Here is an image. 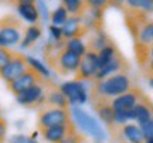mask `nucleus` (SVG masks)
Returning a JSON list of instances; mask_svg holds the SVG:
<instances>
[{
  "mask_svg": "<svg viewBox=\"0 0 153 143\" xmlns=\"http://www.w3.org/2000/svg\"><path fill=\"white\" fill-rule=\"evenodd\" d=\"M143 143H153V138H149V139H145Z\"/></svg>",
  "mask_w": 153,
  "mask_h": 143,
  "instance_id": "nucleus-39",
  "label": "nucleus"
},
{
  "mask_svg": "<svg viewBox=\"0 0 153 143\" xmlns=\"http://www.w3.org/2000/svg\"><path fill=\"white\" fill-rule=\"evenodd\" d=\"M85 9H97V10H105L108 4H111L109 0H84Z\"/></svg>",
  "mask_w": 153,
  "mask_h": 143,
  "instance_id": "nucleus-27",
  "label": "nucleus"
},
{
  "mask_svg": "<svg viewBox=\"0 0 153 143\" xmlns=\"http://www.w3.org/2000/svg\"><path fill=\"white\" fill-rule=\"evenodd\" d=\"M6 135H7V122L1 116L0 118V143L6 142Z\"/></svg>",
  "mask_w": 153,
  "mask_h": 143,
  "instance_id": "nucleus-30",
  "label": "nucleus"
},
{
  "mask_svg": "<svg viewBox=\"0 0 153 143\" xmlns=\"http://www.w3.org/2000/svg\"><path fill=\"white\" fill-rule=\"evenodd\" d=\"M60 91L65 95L68 102L72 105H76V104L82 105L88 101L87 88H85L84 82L78 81V79H72V81H67V82L61 84Z\"/></svg>",
  "mask_w": 153,
  "mask_h": 143,
  "instance_id": "nucleus-8",
  "label": "nucleus"
},
{
  "mask_svg": "<svg viewBox=\"0 0 153 143\" xmlns=\"http://www.w3.org/2000/svg\"><path fill=\"white\" fill-rule=\"evenodd\" d=\"M143 72H145L146 78H152L153 77V60L150 61L149 64H146V65L143 67Z\"/></svg>",
  "mask_w": 153,
  "mask_h": 143,
  "instance_id": "nucleus-33",
  "label": "nucleus"
},
{
  "mask_svg": "<svg viewBox=\"0 0 153 143\" xmlns=\"http://www.w3.org/2000/svg\"><path fill=\"white\" fill-rule=\"evenodd\" d=\"M65 50L71 51L74 54L79 55V57H84V54L88 51L87 44L82 41V39H70L65 40V44H64Z\"/></svg>",
  "mask_w": 153,
  "mask_h": 143,
  "instance_id": "nucleus-22",
  "label": "nucleus"
},
{
  "mask_svg": "<svg viewBox=\"0 0 153 143\" xmlns=\"http://www.w3.org/2000/svg\"><path fill=\"white\" fill-rule=\"evenodd\" d=\"M27 70H28V64H27V60H26V55L16 53L14 57H13V60L0 71V78L7 85V84L13 82L14 79H17L20 75H23Z\"/></svg>",
  "mask_w": 153,
  "mask_h": 143,
  "instance_id": "nucleus-7",
  "label": "nucleus"
},
{
  "mask_svg": "<svg viewBox=\"0 0 153 143\" xmlns=\"http://www.w3.org/2000/svg\"><path fill=\"white\" fill-rule=\"evenodd\" d=\"M111 3H122V1H123V0H109Z\"/></svg>",
  "mask_w": 153,
  "mask_h": 143,
  "instance_id": "nucleus-40",
  "label": "nucleus"
},
{
  "mask_svg": "<svg viewBox=\"0 0 153 143\" xmlns=\"http://www.w3.org/2000/svg\"><path fill=\"white\" fill-rule=\"evenodd\" d=\"M71 116H72V122L76 123L85 133L91 135L92 138H95L99 142L105 140V138H106L105 130L102 129V126L99 125L98 121L94 116L88 115L85 110H82L81 108H76V106L71 110Z\"/></svg>",
  "mask_w": 153,
  "mask_h": 143,
  "instance_id": "nucleus-4",
  "label": "nucleus"
},
{
  "mask_svg": "<svg viewBox=\"0 0 153 143\" xmlns=\"http://www.w3.org/2000/svg\"><path fill=\"white\" fill-rule=\"evenodd\" d=\"M108 44H109V41H108L106 34H105L104 31H101V30H97V33H95V36L91 39L89 44L87 45V48H88V51L98 53V51H101L105 45H108Z\"/></svg>",
  "mask_w": 153,
  "mask_h": 143,
  "instance_id": "nucleus-21",
  "label": "nucleus"
},
{
  "mask_svg": "<svg viewBox=\"0 0 153 143\" xmlns=\"http://www.w3.org/2000/svg\"><path fill=\"white\" fill-rule=\"evenodd\" d=\"M37 0H13L11 6H20V4H36Z\"/></svg>",
  "mask_w": 153,
  "mask_h": 143,
  "instance_id": "nucleus-34",
  "label": "nucleus"
},
{
  "mask_svg": "<svg viewBox=\"0 0 153 143\" xmlns=\"http://www.w3.org/2000/svg\"><path fill=\"white\" fill-rule=\"evenodd\" d=\"M118 55H119V53H118V50H116V47L114 44L105 45L101 51H98V70L104 68L105 65H108L111 61H114Z\"/></svg>",
  "mask_w": 153,
  "mask_h": 143,
  "instance_id": "nucleus-18",
  "label": "nucleus"
},
{
  "mask_svg": "<svg viewBox=\"0 0 153 143\" xmlns=\"http://www.w3.org/2000/svg\"><path fill=\"white\" fill-rule=\"evenodd\" d=\"M148 84H149V87H150V88H153V77L148 78Z\"/></svg>",
  "mask_w": 153,
  "mask_h": 143,
  "instance_id": "nucleus-38",
  "label": "nucleus"
},
{
  "mask_svg": "<svg viewBox=\"0 0 153 143\" xmlns=\"http://www.w3.org/2000/svg\"><path fill=\"white\" fill-rule=\"evenodd\" d=\"M23 23L14 14L0 19V47H11L22 41Z\"/></svg>",
  "mask_w": 153,
  "mask_h": 143,
  "instance_id": "nucleus-2",
  "label": "nucleus"
},
{
  "mask_svg": "<svg viewBox=\"0 0 153 143\" xmlns=\"http://www.w3.org/2000/svg\"><path fill=\"white\" fill-rule=\"evenodd\" d=\"M71 123H70V125H71ZM70 125H65V126L47 127V129H43V130H40V132H41L43 138L45 139L48 143H60L62 139L65 138L67 133H68V127H70Z\"/></svg>",
  "mask_w": 153,
  "mask_h": 143,
  "instance_id": "nucleus-16",
  "label": "nucleus"
},
{
  "mask_svg": "<svg viewBox=\"0 0 153 143\" xmlns=\"http://www.w3.org/2000/svg\"><path fill=\"white\" fill-rule=\"evenodd\" d=\"M115 129H118L119 133H122V138L125 139L128 143H143L145 138L142 135V130L137 125L133 123H126L123 126H115Z\"/></svg>",
  "mask_w": 153,
  "mask_h": 143,
  "instance_id": "nucleus-15",
  "label": "nucleus"
},
{
  "mask_svg": "<svg viewBox=\"0 0 153 143\" xmlns=\"http://www.w3.org/2000/svg\"><path fill=\"white\" fill-rule=\"evenodd\" d=\"M41 33H43V30H41V27H40L38 24H31V26H28V27L26 28V31H24V37H23L22 44L20 45H22L23 48L30 47V45L34 44V43L41 37Z\"/></svg>",
  "mask_w": 153,
  "mask_h": 143,
  "instance_id": "nucleus-19",
  "label": "nucleus"
},
{
  "mask_svg": "<svg viewBox=\"0 0 153 143\" xmlns=\"http://www.w3.org/2000/svg\"><path fill=\"white\" fill-rule=\"evenodd\" d=\"M50 36H51V39H53V41H62V30H61V27H58V26H50Z\"/></svg>",
  "mask_w": 153,
  "mask_h": 143,
  "instance_id": "nucleus-29",
  "label": "nucleus"
},
{
  "mask_svg": "<svg viewBox=\"0 0 153 143\" xmlns=\"http://www.w3.org/2000/svg\"><path fill=\"white\" fill-rule=\"evenodd\" d=\"M16 9L23 20H26L30 24H36L40 19V10L36 4H20L16 6Z\"/></svg>",
  "mask_w": 153,
  "mask_h": 143,
  "instance_id": "nucleus-17",
  "label": "nucleus"
},
{
  "mask_svg": "<svg viewBox=\"0 0 153 143\" xmlns=\"http://www.w3.org/2000/svg\"><path fill=\"white\" fill-rule=\"evenodd\" d=\"M62 6L65 7L68 14L76 17H82L85 14V3L84 0H62Z\"/></svg>",
  "mask_w": 153,
  "mask_h": 143,
  "instance_id": "nucleus-20",
  "label": "nucleus"
},
{
  "mask_svg": "<svg viewBox=\"0 0 153 143\" xmlns=\"http://www.w3.org/2000/svg\"><path fill=\"white\" fill-rule=\"evenodd\" d=\"M72 122L71 112L68 109L60 108H41L37 115V127L38 130H43L53 126H65Z\"/></svg>",
  "mask_w": 153,
  "mask_h": 143,
  "instance_id": "nucleus-3",
  "label": "nucleus"
},
{
  "mask_svg": "<svg viewBox=\"0 0 153 143\" xmlns=\"http://www.w3.org/2000/svg\"><path fill=\"white\" fill-rule=\"evenodd\" d=\"M62 30V39H82L88 31V26L84 23L82 17L70 16L68 20L64 23V26L61 27Z\"/></svg>",
  "mask_w": 153,
  "mask_h": 143,
  "instance_id": "nucleus-11",
  "label": "nucleus"
},
{
  "mask_svg": "<svg viewBox=\"0 0 153 143\" xmlns=\"http://www.w3.org/2000/svg\"><path fill=\"white\" fill-rule=\"evenodd\" d=\"M47 84H38V85H34L31 88L20 92L19 95H16L17 102L26 108H31V109L44 106L45 105V87H47Z\"/></svg>",
  "mask_w": 153,
  "mask_h": 143,
  "instance_id": "nucleus-5",
  "label": "nucleus"
},
{
  "mask_svg": "<svg viewBox=\"0 0 153 143\" xmlns=\"http://www.w3.org/2000/svg\"><path fill=\"white\" fill-rule=\"evenodd\" d=\"M68 11L65 10V7L64 6H60V7H57L53 13H51V23H53V26H58V27H62L64 26V23L68 20Z\"/></svg>",
  "mask_w": 153,
  "mask_h": 143,
  "instance_id": "nucleus-24",
  "label": "nucleus"
},
{
  "mask_svg": "<svg viewBox=\"0 0 153 143\" xmlns=\"http://www.w3.org/2000/svg\"><path fill=\"white\" fill-rule=\"evenodd\" d=\"M148 55H149V60L152 61L153 60V44H150L148 47ZM150 61H149V62H150Z\"/></svg>",
  "mask_w": 153,
  "mask_h": 143,
  "instance_id": "nucleus-36",
  "label": "nucleus"
},
{
  "mask_svg": "<svg viewBox=\"0 0 153 143\" xmlns=\"http://www.w3.org/2000/svg\"><path fill=\"white\" fill-rule=\"evenodd\" d=\"M85 140H87L85 136L76 130L75 123L72 122L70 125V127H68V133H67L65 138L62 139L60 143H85Z\"/></svg>",
  "mask_w": 153,
  "mask_h": 143,
  "instance_id": "nucleus-23",
  "label": "nucleus"
},
{
  "mask_svg": "<svg viewBox=\"0 0 153 143\" xmlns=\"http://www.w3.org/2000/svg\"><path fill=\"white\" fill-rule=\"evenodd\" d=\"M28 138H26L24 135H14V136H11L10 140H9V143H27Z\"/></svg>",
  "mask_w": 153,
  "mask_h": 143,
  "instance_id": "nucleus-32",
  "label": "nucleus"
},
{
  "mask_svg": "<svg viewBox=\"0 0 153 143\" xmlns=\"http://www.w3.org/2000/svg\"><path fill=\"white\" fill-rule=\"evenodd\" d=\"M140 130H142V135L145 139H149V138H153V118L149 119L148 122H145L142 125H139Z\"/></svg>",
  "mask_w": 153,
  "mask_h": 143,
  "instance_id": "nucleus-28",
  "label": "nucleus"
},
{
  "mask_svg": "<svg viewBox=\"0 0 153 143\" xmlns=\"http://www.w3.org/2000/svg\"><path fill=\"white\" fill-rule=\"evenodd\" d=\"M139 10L143 13H153V0H142Z\"/></svg>",
  "mask_w": 153,
  "mask_h": 143,
  "instance_id": "nucleus-31",
  "label": "nucleus"
},
{
  "mask_svg": "<svg viewBox=\"0 0 153 143\" xmlns=\"http://www.w3.org/2000/svg\"><path fill=\"white\" fill-rule=\"evenodd\" d=\"M98 72V53L95 51H87L81 58L79 67L75 72V79L84 81V79H92Z\"/></svg>",
  "mask_w": 153,
  "mask_h": 143,
  "instance_id": "nucleus-9",
  "label": "nucleus"
},
{
  "mask_svg": "<svg viewBox=\"0 0 153 143\" xmlns=\"http://www.w3.org/2000/svg\"><path fill=\"white\" fill-rule=\"evenodd\" d=\"M94 109L97 110V115H98L99 119L112 130L115 127V122H114L115 110H114V108L111 106L109 101H98V102H94Z\"/></svg>",
  "mask_w": 153,
  "mask_h": 143,
  "instance_id": "nucleus-14",
  "label": "nucleus"
},
{
  "mask_svg": "<svg viewBox=\"0 0 153 143\" xmlns=\"http://www.w3.org/2000/svg\"><path fill=\"white\" fill-rule=\"evenodd\" d=\"M44 106L68 109L70 102L65 98V95L60 91V87H54V85L48 84V88H45V105Z\"/></svg>",
  "mask_w": 153,
  "mask_h": 143,
  "instance_id": "nucleus-12",
  "label": "nucleus"
},
{
  "mask_svg": "<svg viewBox=\"0 0 153 143\" xmlns=\"http://www.w3.org/2000/svg\"><path fill=\"white\" fill-rule=\"evenodd\" d=\"M143 98H145V94L139 88H131L126 94H122L112 99L111 106L114 108V110H131Z\"/></svg>",
  "mask_w": 153,
  "mask_h": 143,
  "instance_id": "nucleus-10",
  "label": "nucleus"
},
{
  "mask_svg": "<svg viewBox=\"0 0 153 143\" xmlns=\"http://www.w3.org/2000/svg\"><path fill=\"white\" fill-rule=\"evenodd\" d=\"M14 54H16V53L11 51L10 48H7V47H0V71L13 60Z\"/></svg>",
  "mask_w": 153,
  "mask_h": 143,
  "instance_id": "nucleus-26",
  "label": "nucleus"
},
{
  "mask_svg": "<svg viewBox=\"0 0 153 143\" xmlns=\"http://www.w3.org/2000/svg\"><path fill=\"white\" fill-rule=\"evenodd\" d=\"M132 88V81L126 72H118L102 81H97L91 92V99L98 101H112L122 94H126Z\"/></svg>",
  "mask_w": 153,
  "mask_h": 143,
  "instance_id": "nucleus-1",
  "label": "nucleus"
},
{
  "mask_svg": "<svg viewBox=\"0 0 153 143\" xmlns=\"http://www.w3.org/2000/svg\"><path fill=\"white\" fill-rule=\"evenodd\" d=\"M47 82H48V79H44L37 71H34L31 67H28V70L24 72L23 75H20V77L17 78V79H14L13 82L7 84V88H9V91H10L11 94L16 96V95H19L20 92L31 88L34 85L47 84Z\"/></svg>",
  "mask_w": 153,
  "mask_h": 143,
  "instance_id": "nucleus-6",
  "label": "nucleus"
},
{
  "mask_svg": "<svg viewBox=\"0 0 153 143\" xmlns=\"http://www.w3.org/2000/svg\"><path fill=\"white\" fill-rule=\"evenodd\" d=\"M126 1H128V6L132 7V10H139L142 0H126Z\"/></svg>",
  "mask_w": 153,
  "mask_h": 143,
  "instance_id": "nucleus-35",
  "label": "nucleus"
},
{
  "mask_svg": "<svg viewBox=\"0 0 153 143\" xmlns=\"http://www.w3.org/2000/svg\"><path fill=\"white\" fill-rule=\"evenodd\" d=\"M26 60H27V64L28 67H31L34 71H37L41 77L44 78V79H50V71L48 68L44 65L41 61H38L37 58H34V57H28V55H26Z\"/></svg>",
  "mask_w": 153,
  "mask_h": 143,
  "instance_id": "nucleus-25",
  "label": "nucleus"
},
{
  "mask_svg": "<svg viewBox=\"0 0 153 143\" xmlns=\"http://www.w3.org/2000/svg\"><path fill=\"white\" fill-rule=\"evenodd\" d=\"M1 113H3V110H1V106H0V118H1Z\"/></svg>",
  "mask_w": 153,
  "mask_h": 143,
  "instance_id": "nucleus-41",
  "label": "nucleus"
},
{
  "mask_svg": "<svg viewBox=\"0 0 153 143\" xmlns=\"http://www.w3.org/2000/svg\"><path fill=\"white\" fill-rule=\"evenodd\" d=\"M11 1L13 0H0V3H3V4H11Z\"/></svg>",
  "mask_w": 153,
  "mask_h": 143,
  "instance_id": "nucleus-37",
  "label": "nucleus"
},
{
  "mask_svg": "<svg viewBox=\"0 0 153 143\" xmlns=\"http://www.w3.org/2000/svg\"><path fill=\"white\" fill-rule=\"evenodd\" d=\"M123 65H128L126 64V61L123 60V57L122 55H118L114 61H111L108 65H105L104 68H101L98 70L97 72V75H95V81H102L105 78L111 77V75H114V74H118V72H126V68H123Z\"/></svg>",
  "mask_w": 153,
  "mask_h": 143,
  "instance_id": "nucleus-13",
  "label": "nucleus"
}]
</instances>
